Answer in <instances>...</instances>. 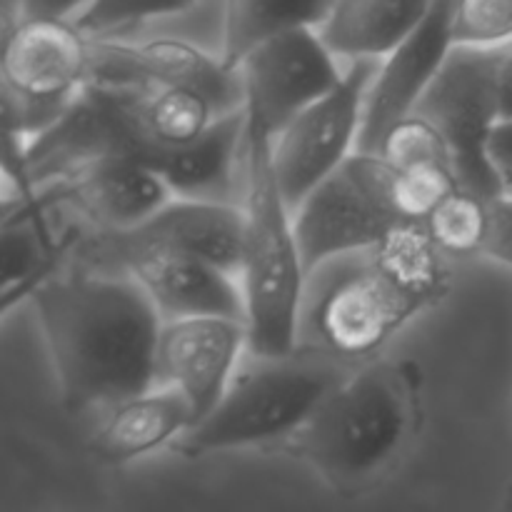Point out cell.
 Returning a JSON list of instances; mask_svg holds the SVG:
<instances>
[{
	"instance_id": "1f68e13d",
	"label": "cell",
	"mask_w": 512,
	"mask_h": 512,
	"mask_svg": "<svg viewBox=\"0 0 512 512\" xmlns=\"http://www.w3.org/2000/svg\"><path fill=\"white\" fill-rule=\"evenodd\" d=\"M498 98H500V118H512V40L503 45L498 65Z\"/></svg>"
},
{
	"instance_id": "603a6c76",
	"label": "cell",
	"mask_w": 512,
	"mask_h": 512,
	"mask_svg": "<svg viewBox=\"0 0 512 512\" xmlns=\"http://www.w3.org/2000/svg\"><path fill=\"white\" fill-rule=\"evenodd\" d=\"M423 223L445 255H480L488 230V198L458 185L430 210Z\"/></svg>"
},
{
	"instance_id": "e575fe53",
	"label": "cell",
	"mask_w": 512,
	"mask_h": 512,
	"mask_svg": "<svg viewBox=\"0 0 512 512\" xmlns=\"http://www.w3.org/2000/svg\"><path fill=\"white\" fill-rule=\"evenodd\" d=\"M25 300H30V293H25V290H8V293H0V318H5L10 310L18 308Z\"/></svg>"
},
{
	"instance_id": "7a4b0ae2",
	"label": "cell",
	"mask_w": 512,
	"mask_h": 512,
	"mask_svg": "<svg viewBox=\"0 0 512 512\" xmlns=\"http://www.w3.org/2000/svg\"><path fill=\"white\" fill-rule=\"evenodd\" d=\"M243 168V260L238 280L248 350L255 358H280L298 350L308 273L295 238L293 208L275 175L273 133L248 108Z\"/></svg>"
},
{
	"instance_id": "ac0fdd59",
	"label": "cell",
	"mask_w": 512,
	"mask_h": 512,
	"mask_svg": "<svg viewBox=\"0 0 512 512\" xmlns=\"http://www.w3.org/2000/svg\"><path fill=\"white\" fill-rule=\"evenodd\" d=\"M435 0H335L318 35L338 58L383 60L428 15Z\"/></svg>"
},
{
	"instance_id": "8992f818",
	"label": "cell",
	"mask_w": 512,
	"mask_h": 512,
	"mask_svg": "<svg viewBox=\"0 0 512 512\" xmlns=\"http://www.w3.org/2000/svg\"><path fill=\"white\" fill-rule=\"evenodd\" d=\"M500 48H465L455 45L415 113L428 118L443 135L450 165L463 188L493 198L503 193L488 158V140L500 120L498 65Z\"/></svg>"
},
{
	"instance_id": "6da1fadb",
	"label": "cell",
	"mask_w": 512,
	"mask_h": 512,
	"mask_svg": "<svg viewBox=\"0 0 512 512\" xmlns=\"http://www.w3.org/2000/svg\"><path fill=\"white\" fill-rule=\"evenodd\" d=\"M60 400L83 413L158 385L163 315L118 268L53 273L30 295Z\"/></svg>"
},
{
	"instance_id": "7402d4cb",
	"label": "cell",
	"mask_w": 512,
	"mask_h": 512,
	"mask_svg": "<svg viewBox=\"0 0 512 512\" xmlns=\"http://www.w3.org/2000/svg\"><path fill=\"white\" fill-rule=\"evenodd\" d=\"M335 0H225L220 58L238 68L245 55L275 33L318 28Z\"/></svg>"
},
{
	"instance_id": "7c38bea8",
	"label": "cell",
	"mask_w": 512,
	"mask_h": 512,
	"mask_svg": "<svg viewBox=\"0 0 512 512\" xmlns=\"http://www.w3.org/2000/svg\"><path fill=\"white\" fill-rule=\"evenodd\" d=\"M98 83H160L203 95L218 115L245 110V80L220 55L178 38L118 43L93 38V75Z\"/></svg>"
},
{
	"instance_id": "f1b7e54d",
	"label": "cell",
	"mask_w": 512,
	"mask_h": 512,
	"mask_svg": "<svg viewBox=\"0 0 512 512\" xmlns=\"http://www.w3.org/2000/svg\"><path fill=\"white\" fill-rule=\"evenodd\" d=\"M480 255L512 268V190L488 198V230Z\"/></svg>"
},
{
	"instance_id": "83f0119b",
	"label": "cell",
	"mask_w": 512,
	"mask_h": 512,
	"mask_svg": "<svg viewBox=\"0 0 512 512\" xmlns=\"http://www.w3.org/2000/svg\"><path fill=\"white\" fill-rule=\"evenodd\" d=\"M453 43L500 48L512 40V0H453Z\"/></svg>"
},
{
	"instance_id": "277c9868",
	"label": "cell",
	"mask_w": 512,
	"mask_h": 512,
	"mask_svg": "<svg viewBox=\"0 0 512 512\" xmlns=\"http://www.w3.org/2000/svg\"><path fill=\"white\" fill-rule=\"evenodd\" d=\"M258 360V368L233 378L220 403L175 440L180 453L203 458L295 435L348 375V363L320 348Z\"/></svg>"
},
{
	"instance_id": "5b68a950",
	"label": "cell",
	"mask_w": 512,
	"mask_h": 512,
	"mask_svg": "<svg viewBox=\"0 0 512 512\" xmlns=\"http://www.w3.org/2000/svg\"><path fill=\"white\" fill-rule=\"evenodd\" d=\"M395 165L375 150H355L293 208L305 273L313 278L335 260L368 253L393 225Z\"/></svg>"
},
{
	"instance_id": "4316f807",
	"label": "cell",
	"mask_w": 512,
	"mask_h": 512,
	"mask_svg": "<svg viewBox=\"0 0 512 512\" xmlns=\"http://www.w3.org/2000/svg\"><path fill=\"white\" fill-rule=\"evenodd\" d=\"M458 185V175L445 163L395 168L393 208L400 220H425L430 210Z\"/></svg>"
},
{
	"instance_id": "4fadbf2b",
	"label": "cell",
	"mask_w": 512,
	"mask_h": 512,
	"mask_svg": "<svg viewBox=\"0 0 512 512\" xmlns=\"http://www.w3.org/2000/svg\"><path fill=\"white\" fill-rule=\"evenodd\" d=\"M0 73L28 108L30 125L35 110L55 118L90 83L93 38L73 18H20Z\"/></svg>"
},
{
	"instance_id": "30bf717a",
	"label": "cell",
	"mask_w": 512,
	"mask_h": 512,
	"mask_svg": "<svg viewBox=\"0 0 512 512\" xmlns=\"http://www.w3.org/2000/svg\"><path fill=\"white\" fill-rule=\"evenodd\" d=\"M245 108L275 135L343 80L340 58L315 28H293L260 40L240 63Z\"/></svg>"
},
{
	"instance_id": "d4e9b609",
	"label": "cell",
	"mask_w": 512,
	"mask_h": 512,
	"mask_svg": "<svg viewBox=\"0 0 512 512\" xmlns=\"http://www.w3.org/2000/svg\"><path fill=\"white\" fill-rule=\"evenodd\" d=\"M195 3L198 0H88L73 20L90 38H110L118 30L185 13Z\"/></svg>"
},
{
	"instance_id": "836d02e7",
	"label": "cell",
	"mask_w": 512,
	"mask_h": 512,
	"mask_svg": "<svg viewBox=\"0 0 512 512\" xmlns=\"http://www.w3.org/2000/svg\"><path fill=\"white\" fill-rule=\"evenodd\" d=\"M20 23V15H13L10 10L0 8V68H3V58H5V50H8L10 38H13L15 28Z\"/></svg>"
},
{
	"instance_id": "9c48e42d",
	"label": "cell",
	"mask_w": 512,
	"mask_h": 512,
	"mask_svg": "<svg viewBox=\"0 0 512 512\" xmlns=\"http://www.w3.org/2000/svg\"><path fill=\"white\" fill-rule=\"evenodd\" d=\"M98 258L128 273L148 293L163 320L183 315H240L243 290L235 275L138 233H103Z\"/></svg>"
},
{
	"instance_id": "9a60e30c",
	"label": "cell",
	"mask_w": 512,
	"mask_h": 512,
	"mask_svg": "<svg viewBox=\"0 0 512 512\" xmlns=\"http://www.w3.org/2000/svg\"><path fill=\"white\" fill-rule=\"evenodd\" d=\"M60 200H73L103 233H125L153 218L170 198L158 173L120 153L100 155L53 183Z\"/></svg>"
},
{
	"instance_id": "cb8c5ba5",
	"label": "cell",
	"mask_w": 512,
	"mask_h": 512,
	"mask_svg": "<svg viewBox=\"0 0 512 512\" xmlns=\"http://www.w3.org/2000/svg\"><path fill=\"white\" fill-rule=\"evenodd\" d=\"M30 138H33V125H30L28 108L0 73V170L25 200H33L43 193L30 173Z\"/></svg>"
},
{
	"instance_id": "ffe728a7",
	"label": "cell",
	"mask_w": 512,
	"mask_h": 512,
	"mask_svg": "<svg viewBox=\"0 0 512 512\" xmlns=\"http://www.w3.org/2000/svg\"><path fill=\"white\" fill-rule=\"evenodd\" d=\"M55 200L58 193L48 185L38 198L0 220V293L25 290L33 295L63 265L68 243L55 238L45 215Z\"/></svg>"
},
{
	"instance_id": "52a82bcc",
	"label": "cell",
	"mask_w": 512,
	"mask_h": 512,
	"mask_svg": "<svg viewBox=\"0 0 512 512\" xmlns=\"http://www.w3.org/2000/svg\"><path fill=\"white\" fill-rule=\"evenodd\" d=\"M340 258L343 270L328 280L310 308V325L318 348L343 363H355L378 353L398 330L425 308L360 253L355 263Z\"/></svg>"
},
{
	"instance_id": "484cf974",
	"label": "cell",
	"mask_w": 512,
	"mask_h": 512,
	"mask_svg": "<svg viewBox=\"0 0 512 512\" xmlns=\"http://www.w3.org/2000/svg\"><path fill=\"white\" fill-rule=\"evenodd\" d=\"M375 153L383 155L395 168H413V165L428 163L450 165V153L443 135L428 118L415 110L385 130Z\"/></svg>"
},
{
	"instance_id": "f546056e",
	"label": "cell",
	"mask_w": 512,
	"mask_h": 512,
	"mask_svg": "<svg viewBox=\"0 0 512 512\" xmlns=\"http://www.w3.org/2000/svg\"><path fill=\"white\" fill-rule=\"evenodd\" d=\"M488 158L503 190H512V118H500L488 140Z\"/></svg>"
},
{
	"instance_id": "3957f363",
	"label": "cell",
	"mask_w": 512,
	"mask_h": 512,
	"mask_svg": "<svg viewBox=\"0 0 512 512\" xmlns=\"http://www.w3.org/2000/svg\"><path fill=\"white\" fill-rule=\"evenodd\" d=\"M415 423V385L400 363L348 373L295 433L310 468L340 493H358L393 468Z\"/></svg>"
},
{
	"instance_id": "44dd1931",
	"label": "cell",
	"mask_w": 512,
	"mask_h": 512,
	"mask_svg": "<svg viewBox=\"0 0 512 512\" xmlns=\"http://www.w3.org/2000/svg\"><path fill=\"white\" fill-rule=\"evenodd\" d=\"M370 260L395 280L425 308H433L450 290L448 255L430 238L423 220H403L393 225L368 250Z\"/></svg>"
},
{
	"instance_id": "5bb4252c",
	"label": "cell",
	"mask_w": 512,
	"mask_h": 512,
	"mask_svg": "<svg viewBox=\"0 0 512 512\" xmlns=\"http://www.w3.org/2000/svg\"><path fill=\"white\" fill-rule=\"evenodd\" d=\"M453 0H435L418 28L378 63L363 105L358 150H375L385 130L408 113L433 83L440 65L455 48Z\"/></svg>"
},
{
	"instance_id": "4dcf8cb0",
	"label": "cell",
	"mask_w": 512,
	"mask_h": 512,
	"mask_svg": "<svg viewBox=\"0 0 512 512\" xmlns=\"http://www.w3.org/2000/svg\"><path fill=\"white\" fill-rule=\"evenodd\" d=\"M88 0H18L20 18H75Z\"/></svg>"
},
{
	"instance_id": "8fae6325",
	"label": "cell",
	"mask_w": 512,
	"mask_h": 512,
	"mask_svg": "<svg viewBox=\"0 0 512 512\" xmlns=\"http://www.w3.org/2000/svg\"><path fill=\"white\" fill-rule=\"evenodd\" d=\"M245 348L248 323L240 315H183L163 320L155 358L158 385L178 390L190 405L193 425H198L230 388Z\"/></svg>"
},
{
	"instance_id": "2e32d148",
	"label": "cell",
	"mask_w": 512,
	"mask_h": 512,
	"mask_svg": "<svg viewBox=\"0 0 512 512\" xmlns=\"http://www.w3.org/2000/svg\"><path fill=\"white\" fill-rule=\"evenodd\" d=\"M130 233L208 260L235 278L240 273L243 208L228 203V200L173 195L153 218H148Z\"/></svg>"
},
{
	"instance_id": "ba28073f",
	"label": "cell",
	"mask_w": 512,
	"mask_h": 512,
	"mask_svg": "<svg viewBox=\"0 0 512 512\" xmlns=\"http://www.w3.org/2000/svg\"><path fill=\"white\" fill-rule=\"evenodd\" d=\"M380 60H350L330 93L300 110L273 138V165L290 208L358 150L363 105Z\"/></svg>"
},
{
	"instance_id": "d6986e66",
	"label": "cell",
	"mask_w": 512,
	"mask_h": 512,
	"mask_svg": "<svg viewBox=\"0 0 512 512\" xmlns=\"http://www.w3.org/2000/svg\"><path fill=\"white\" fill-rule=\"evenodd\" d=\"M98 83V80H93ZM130 128L143 138L163 145L198 140L215 118L213 105L193 90L160 83H98Z\"/></svg>"
},
{
	"instance_id": "d6a6232c",
	"label": "cell",
	"mask_w": 512,
	"mask_h": 512,
	"mask_svg": "<svg viewBox=\"0 0 512 512\" xmlns=\"http://www.w3.org/2000/svg\"><path fill=\"white\" fill-rule=\"evenodd\" d=\"M25 203H28V200L15 190V185L10 183V180L5 178L3 170H0V220L10 218V215L18 208H23Z\"/></svg>"
},
{
	"instance_id": "e0dca14e",
	"label": "cell",
	"mask_w": 512,
	"mask_h": 512,
	"mask_svg": "<svg viewBox=\"0 0 512 512\" xmlns=\"http://www.w3.org/2000/svg\"><path fill=\"white\" fill-rule=\"evenodd\" d=\"M190 425L193 415L183 395L170 385H153L110 405L95 433L93 450L105 463H133L178 440Z\"/></svg>"
}]
</instances>
